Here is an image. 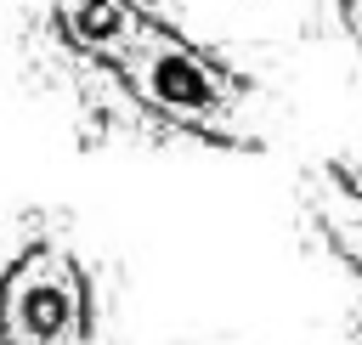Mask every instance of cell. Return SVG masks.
Instances as JSON below:
<instances>
[{
  "mask_svg": "<svg viewBox=\"0 0 362 345\" xmlns=\"http://www.w3.org/2000/svg\"><path fill=\"white\" fill-rule=\"evenodd\" d=\"M51 28L68 51L107 68L153 119L226 147L255 141L243 130L249 85L141 0H51Z\"/></svg>",
  "mask_w": 362,
  "mask_h": 345,
  "instance_id": "cell-1",
  "label": "cell"
},
{
  "mask_svg": "<svg viewBox=\"0 0 362 345\" xmlns=\"http://www.w3.org/2000/svg\"><path fill=\"white\" fill-rule=\"evenodd\" d=\"M90 339V277L85 266L34 238L0 271V345H85Z\"/></svg>",
  "mask_w": 362,
  "mask_h": 345,
  "instance_id": "cell-2",
  "label": "cell"
},
{
  "mask_svg": "<svg viewBox=\"0 0 362 345\" xmlns=\"http://www.w3.org/2000/svg\"><path fill=\"white\" fill-rule=\"evenodd\" d=\"M317 215H322L328 238H334V243L356 260V271H362V192H356V187H339V181H322Z\"/></svg>",
  "mask_w": 362,
  "mask_h": 345,
  "instance_id": "cell-3",
  "label": "cell"
}]
</instances>
